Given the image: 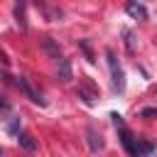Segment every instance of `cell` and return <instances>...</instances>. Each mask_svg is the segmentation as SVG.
<instances>
[{
  "label": "cell",
  "mask_w": 157,
  "mask_h": 157,
  "mask_svg": "<svg viewBox=\"0 0 157 157\" xmlns=\"http://www.w3.org/2000/svg\"><path fill=\"white\" fill-rule=\"evenodd\" d=\"M88 142H91V150H93V152L103 147V140H101V135H96L93 128H88Z\"/></svg>",
  "instance_id": "8992f818"
},
{
  "label": "cell",
  "mask_w": 157,
  "mask_h": 157,
  "mask_svg": "<svg viewBox=\"0 0 157 157\" xmlns=\"http://www.w3.org/2000/svg\"><path fill=\"white\" fill-rule=\"evenodd\" d=\"M56 76H59L61 81H71V64H69V59H66V56H61V59H59Z\"/></svg>",
  "instance_id": "5b68a950"
},
{
  "label": "cell",
  "mask_w": 157,
  "mask_h": 157,
  "mask_svg": "<svg viewBox=\"0 0 157 157\" xmlns=\"http://www.w3.org/2000/svg\"><path fill=\"white\" fill-rule=\"evenodd\" d=\"M81 44V49L86 52V56H88V61H93V54H91V47H88V42H78Z\"/></svg>",
  "instance_id": "30bf717a"
},
{
  "label": "cell",
  "mask_w": 157,
  "mask_h": 157,
  "mask_svg": "<svg viewBox=\"0 0 157 157\" xmlns=\"http://www.w3.org/2000/svg\"><path fill=\"white\" fill-rule=\"evenodd\" d=\"M0 110H10V103H7L2 96H0Z\"/></svg>",
  "instance_id": "8fae6325"
},
{
  "label": "cell",
  "mask_w": 157,
  "mask_h": 157,
  "mask_svg": "<svg viewBox=\"0 0 157 157\" xmlns=\"http://www.w3.org/2000/svg\"><path fill=\"white\" fill-rule=\"evenodd\" d=\"M0 155H2V150H0Z\"/></svg>",
  "instance_id": "4fadbf2b"
},
{
  "label": "cell",
  "mask_w": 157,
  "mask_h": 157,
  "mask_svg": "<svg viewBox=\"0 0 157 157\" xmlns=\"http://www.w3.org/2000/svg\"><path fill=\"white\" fill-rule=\"evenodd\" d=\"M0 61H2V64H5V66H7V64H10V59H7V56H5V52H0Z\"/></svg>",
  "instance_id": "7c38bea8"
},
{
  "label": "cell",
  "mask_w": 157,
  "mask_h": 157,
  "mask_svg": "<svg viewBox=\"0 0 157 157\" xmlns=\"http://www.w3.org/2000/svg\"><path fill=\"white\" fill-rule=\"evenodd\" d=\"M15 83L20 86V91H25V96H27L32 103H39V105H44V98H42V96H39V93H37V91L29 86V81H27L25 76H17V78H15Z\"/></svg>",
  "instance_id": "7a4b0ae2"
},
{
  "label": "cell",
  "mask_w": 157,
  "mask_h": 157,
  "mask_svg": "<svg viewBox=\"0 0 157 157\" xmlns=\"http://www.w3.org/2000/svg\"><path fill=\"white\" fill-rule=\"evenodd\" d=\"M17 142H20V147L27 150V152H34V150H37V142H34V137H32L27 130H22V132L17 135Z\"/></svg>",
  "instance_id": "277c9868"
},
{
  "label": "cell",
  "mask_w": 157,
  "mask_h": 157,
  "mask_svg": "<svg viewBox=\"0 0 157 157\" xmlns=\"http://www.w3.org/2000/svg\"><path fill=\"white\" fill-rule=\"evenodd\" d=\"M125 12L130 17H135V20H147V7L142 2H128L125 5Z\"/></svg>",
  "instance_id": "3957f363"
},
{
  "label": "cell",
  "mask_w": 157,
  "mask_h": 157,
  "mask_svg": "<svg viewBox=\"0 0 157 157\" xmlns=\"http://www.w3.org/2000/svg\"><path fill=\"white\" fill-rule=\"evenodd\" d=\"M15 17H17V25L22 29H27V20H25V5H15Z\"/></svg>",
  "instance_id": "52a82bcc"
},
{
  "label": "cell",
  "mask_w": 157,
  "mask_h": 157,
  "mask_svg": "<svg viewBox=\"0 0 157 157\" xmlns=\"http://www.w3.org/2000/svg\"><path fill=\"white\" fill-rule=\"evenodd\" d=\"M105 59H108V69H110V83H113V91L123 93V91H125V71H123V66L118 64L113 49L105 52Z\"/></svg>",
  "instance_id": "6da1fadb"
},
{
  "label": "cell",
  "mask_w": 157,
  "mask_h": 157,
  "mask_svg": "<svg viewBox=\"0 0 157 157\" xmlns=\"http://www.w3.org/2000/svg\"><path fill=\"white\" fill-rule=\"evenodd\" d=\"M110 118H113V125L120 130V128H125V123H123V115L120 113H110Z\"/></svg>",
  "instance_id": "ba28073f"
},
{
  "label": "cell",
  "mask_w": 157,
  "mask_h": 157,
  "mask_svg": "<svg viewBox=\"0 0 157 157\" xmlns=\"http://www.w3.org/2000/svg\"><path fill=\"white\" fill-rule=\"evenodd\" d=\"M140 115H142V118H157V108H145Z\"/></svg>",
  "instance_id": "9c48e42d"
}]
</instances>
